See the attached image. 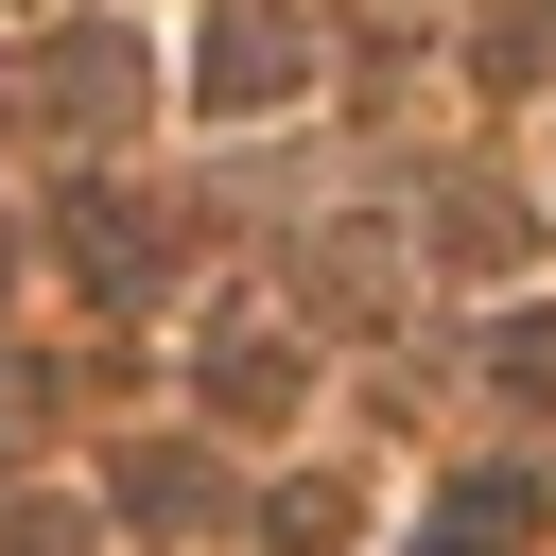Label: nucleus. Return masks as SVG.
I'll use <instances>...</instances> for the list:
<instances>
[{
    "label": "nucleus",
    "mask_w": 556,
    "mask_h": 556,
    "mask_svg": "<svg viewBox=\"0 0 556 556\" xmlns=\"http://www.w3.org/2000/svg\"><path fill=\"white\" fill-rule=\"evenodd\" d=\"M139 104H156V52L122 17H70L35 70H0V122H52V139H122Z\"/></svg>",
    "instance_id": "obj_1"
},
{
    "label": "nucleus",
    "mask_w": 556,
    "mask_h": 556,
    "mask_svg": "<svg viewBox=\"0 0 556 556\" xmlns=\"http://www.w3.org/2000/svg\"><path fill=\"white\" fill-rule=\"evenodd\" d=\"M191 87H208V122H261V104H295V87H313V35H295L278 0H226V17H208V70H191Z\"/></svg>",
    "instance_id": "obj_2"
},
{
    "label": "nucleus",
    "mask_w": 556,
    "mask_h": 556,
    "mask_svg": "<svg viewBox=\"0 0 556 556\" xmlns=\"http://www.w3.org/2000/svg\"><path fill=\"white\" fill-rule=\"evenodd\" d=\"M52 243H70V261H87L104 295H156V261H174V226H156L139 191H104V174H87L70 208H52Z\"/></svg>",
    "instance_id": "obj_3"
},
{
    "label": "nucleus",
    "mask_w": 556,
    "mask_h": 556,
    "mask_svg": "<svg viewBox=\"0 0 556 556\" xmlns=\"http://www.w3.org/2000/svg\"><path fill=\"white\" fill-rule=\"evenodd\" d=\"M521 243H539V208L504 174H434V261H521Z\"/></svg>",
    "instance_id": "obj_4"
},
{
    "label": "nucleus",
    "mask_w": 556,
    "mask_h": 556,
    "mask_svg": "<svg viewBox=\"0 0 556 556\" xmlns=\"http://www.w3.org/2000/svg\"><path fill=\"white\" fill-rule=\"evenodd\" d=\"M313 313H348V330L400 313V243L382 226H313Z\"/></svg>",
    "instance_id": "obj_5"
},
{
    "label": "nucleus",
    "mask_w": 556,
    "mask_h": 556,
    "mask_svg": "<svg viewBox=\"0 0 556 556\" xmlns=\"http://www.w3.org/2000/svg\"><path fill=\"white\" fill-rule=\"evenodd\" d=\"M295 382H313L295 330H226V348H208V400H226V417H295Z\"/></svg>",
    "instance_id": "obj_6"
},
{
    "label": "nucleus",
    "mask_w": 556,
    "mask_h": 556,
    "mask_svg": "<svg viewBox=\"0 0 556 556\" xmlns=\"http://www.w3.org/2000/svg\"><path fill=\"white\" fill-rule=\"evenodd\" d=\"M122 504H139V521H174V539H208V521H243L208 452H139V469H122Z\"/></svg>",
    "instance_id": "obj_7"
},
{
    "label": "nucleus",
    "mask_w": 556,
    "mask_h": 556,
    "mask_svg": "<svg viewBox=\"0 0 556 556\" xmlns=\"http://www.w3.org/2000/svg\"><path fill=\"white\" fill-rule=\"evenodd\" d=\"M469 87H504V104H521V87H556V0H504V17L469 35Z\"/></svg>",
    "instance_id": "obj_8"
},
{
    "label": "nucleus",
    "mask_w": 556,
    "mask_h": 556,
    "mask_svg": "<svg viewBox=\"0 0 556 556\" xmlns=\"http://www.w3.org/2000/svg\"><path fill=\"white\" fill-rule=\"evenodd\" d=\"M486 382H504V400H556V313H504V330H486Z\"/></svg>",
    "instance_id": "obj_9"
},
{
    "label": "nucleus",
    "mask_w": 556,
    "mask_h": 556,
    "mask_svg": "<svg viewBox=\"0 0 556 556\" xmlns=\"http://www.w3.org/2000/svg\"><path fill=\"white\" fill-rule=\"evenodd\" d=\"M261 539H278V556H330V539H348V486H278Z\"/></svg>",
    "instance_id": "obj_10"
},
{
    "label": "nucleus",
    "mask_w": 556,
    "mask_h": 556,
    "mask_svg": "<svg viewBox=\"0 0 556 556\" xmlns=\"http://www.w3.org/2000/svg\"><path fill=\"white\" fill-rule=\"evenodd\" d=\"M0 556H87V521L70 504H0Z\"/></svg>",
    "instance_id": "obj_11"
},
{
    "label": "nucleus",
    "mask_w": 556,
    "mask_h": 556,
    "mask_svg": "<svg viewBox=\"0 0 556 556\" xmlns=\"http://www.w3.org/2000/svg\"><path fill=\"white\" fill-rule=\"evenodd\" d=\"M35 417H52V365H17V348H0V452H17Z\"/></svg>",
    "instance_id": "obj_12"
},
{
    "label": "nucleus",
    "mask_w": 556,
    "mask_h": 556,
    "mask_svg": "<svg viewBox=\"0 0 556 556\" xmlns=\"http://www.w3.org/2000/svg\"><path fill=\"white\" fill-rule=\"evenodd\" d=\"M504 539H521V521H469V504H452V521H434L417 556H504Z\"/></svg>",
    "instance_id": "obj_13"
}]
</instances>
